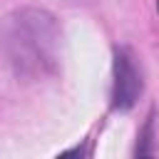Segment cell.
<instances>
[{
    "instance_id": "1",
    "label": "cell",
    "mask_w": 159,
    "mask_h": 159,
    "mask_svg": "<svg viewBox=\"0 0 159 159\" xmlns=\"http://www.w3.org/2000/svg\"><path fill=\"white\" fill-rule=\"evenodd\" d=\"M60 25L42 7L12 10L0 25V50L20 80H42L57 70Z\"/></svg>"
},
{
    "instance_id": "2",
    "label": "cell",
    "mask_w": 159,
    "mask_h": 159,
    "mask_svg": "<svg viewBox=\"0 0 159 159\" xmlns=\"http://www.w3.org/2000/svg\"><path fill=\"white\" fill-rule=\"evenodd\" d=\"M114 82H112V109L127 112L137 104V99L144 92V77L142 67L137 65V57L129 47L114 50Z\"/></svg>"
},
{
    "instance_id": "3",
    "label": "cell",
    "mask_w": 159,
    "mask_h": 159,
    "mask_svg": "<svg viewBox=\"0 0 159 159\" xmlns=\"http://www.w3.org/2000/svg\"><path fill=\"white\" fill-rule=\"evenodd\" d=\"M157 10H159V0H157Z\"/></svg>"
}]
</instances>
